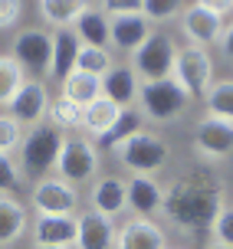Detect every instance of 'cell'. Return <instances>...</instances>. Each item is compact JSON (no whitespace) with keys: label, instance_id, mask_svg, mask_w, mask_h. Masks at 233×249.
Instances as JSON below:
<instances>
[{"label":"cell","instance_id":"6da1fadb","mask_svg":"<svg viewBox=\"0 0 233 249\" xmlns=\"http://www.w3.org/2000/svg\"><path fill=\"white\" fill-rule=\"evenodd\" d=\"M220 207H223L220 187L207 180V174H187L181 180H174L164 194V213L184 230L210 226Z\"/></svg>","mask_w":233,"mask_h":249},{"label":"cell","instance_id":"7a4b0ae2","mask_svg":"<svg viewBox=\"0 0 233 249\" xmlns=\"http://www.w3.org/2000/svg\"><path fill=\"white\" fill-rule=\"evenodd\" d=\"M115 158H118V164H122L125 171H132V174L155 177L161 167L168 164L171 148H168V141H164L158 131L141 128L138 135H132L128 141H122V144L115 148Z\"/></svg>","mask_w":233,"mask_h":249},{"label":"cell","instance_id":"3957f363","mask_svg":"<svg viewBox=\"0 0 233 249\" xmlns=\"http://www.w3.org/2000/svg\"><path fill=\"white\" fill-rule=\"evenodd\" d=\"M187 105H191V95L174 79H164V82H148V86H141V95H138L135 108L145 115V122L168 124V122H177L187 112Z\"/></svg>","mask_w":233,"mask_h":249},{"label":"cell","instance_id":"277c9868","mask_svg":"<svg viewBox=\"0 0 233 249\" xmlns=\"http://www.w3.org/2000/svg\"><path fill=\"white\" fill-rule=\"evenodd\" d=\"M62 148V131H56L53 124H37L23 135L20 154H23V177H49V171H56Z\"/></svg>","mask_w":233,"mask_h":249},{"label":"cell","instance_id":"5b68a950","mask_svg":"<svg viewBox=\"0 0 233 249\" xmlns=\"http://www.w3.org/2000/svg\"><path fill=\"white\" fill-rule=\"evenodd\" d=\"M177 86L184 89L191 99H207L210 86H214V59L204 46H177V59H174V75Z\"/></svg>","mask_w":233,"mask_h":249},{"label":"cell","instance_id":"8992f818","mask_svg":"<svg viewBox=\"0 0 233 249\" xmlns=\"http://www.w3.org/2000/svg\"><path fill=\"white\" fill-rule=\"evenodd\" d=\"M98 164H102V154H98L96 141H89V138H62L56 177L69 180L73 187L89 184V180L98 177Z\"/></svg>","mask_w":233,"mask_h":249},{"label":"cell","instance_id":"52a82bcc","mask_svg":"<svg viewBox=\"0 0 233 249\" xmlns=\"http://www.w3.org/2000/svg\"><path fill=\"white\" fill-rule=\"evenodd\" d=\"M174 59H177V46H174V39L168 33H151L148 43L141 50L132 56V69L138 72L141 79V86L148 82H164V79H171L174 75Z\"/></svg>","mask_w":233,"mask_h":249},{"label":"cell","instance_id":"ba28073f","mask_svg":"<svg viewBox=\"0 0 233 249\" xmlns=\"http://www.w3.org/2000/svg\"><path fill=\"white\" fill-rule=\"evenodd\" d=\"M30 207L37 210V216H73L79 210V190L56 174L39 177L30 194Z\"/></svg>","mask_w":233,"mask_h":249},{"label":"cell","instance_id":"9c48e42d","mask_svg":"<svg viewBox=\"0 0 233 249\" xmlns=\"http://www.w3.org/2000/svg\"><path fill=\"white\" fill-rule=\"evenodd\" d=\"M10 56L23 66V72L49 75V69H53V33H46V30H23V33H17Z\"/></svg>","mask_w":233,"mask_h":249},{"label":"cell","instance_id":"30bf717a","mask_svg":"<svg viewBox=\"0 0 233 249\" xmlns=\"http://www.w3.org/2000/svg\"><path fill=\"white\" fill-rule=\"evenodd\" d=\"M7 112H10V118H17V122L23 124V128H37V124H43V118L49 115V92H46V86H43L39 79H26L23 86L17 89V95L10 99Z\"/></svg>","mask_w":233,"mask_h":249},{"label":"cell","instance_id":"8fae6325","mask_svg":"<svg viewBox=\"0 0 233 249\" xmlns=\"http://www.w3.org/2000/svg\"><path fill=\"white\" fill-rule=\"evenodd\" d=\"M194 144L197 154L204 161H223L233 154V122H223V118H200L194 128Z\"/></svg>","mask_w":233,"mask_h":249},{"label":"cell","instance_id":"7c38bea8","mask_svg":"<svg viewBox=\"0 0 233 249\" xmlns=\"http://www.w3.org/2000/svg\"><path fill=\"white\" fill-rule=\"evenodd\" d=\"M33 246L76 249L79 243V216H37L30 226Z\"/></svg>","mask_w":233,"mask_h":249},{"label":"cell","instance_id":"4fadbf2b","mask_svg":"<svg viewBox=\"0 0 233 249\" xmlns=\"http://www.w3.org/2000/svg\"><path fill=\"white\" fill-rule=\"evenodd\" d=\"M151 33H155V23L148 20L145 13L112 17V39H109V46L115 53H128V56H135V53L148 43Z\"/></svg>","mask_w":233,"mask_h":249},{"label":"cell","instance_id":"5bb4252c","mask_svg":"<svg viewBox=\"0 0 233 249\" xmlns=\"http://www.w3.org/2000/svg\"><path fill=\"white\" fill-rule=\"evenodd\" d=\"M89 207L96 213H102V216H122L125 210H128V180H122V177H96L92 180V190H89Z\"/></svg>","mask_w":233,"mask_h":249},{"label":"cell","instance_id":"9a60e30c","mask_svg":"<svg viewBox=\"0 0 233 249\" xmlns=\"http://www.w3.org/2000/svg\"><path fill=\"white\" fill-rule=\"evenodd\" d=\"M181 30H184V36L191 46H214V43H220L223 36V17H217V13L204 10V7H184V13H181Z\"/></svg>","mask_w":233,"mask_h":249},{"label":"cell","instance_id":"2e32d148","mask_svg":"<svg viewBox=\"0 0 233 249\" xmlns=\"http://www.w3.org/2000/svg\"><path fill=\"white\" fill-rule=\"evenodd\" d=\"M164 187L155 177L132 174L128 177V210L141 216V220H155L158 213H164Z\"/></svg>","mask_w":233,"mask_h":249},{"label":"cell","instance_id":"e0dca14e","mask_svg":"<svg viewBox=\"0 0 233 249\" xmlns=\"http://www.w3.org/2000/svg\"><path fill=\"white\" fill-rule=\"evenodd\" d=\"M115 249H168V236L155 220H128L115 233Z\"/></svg>","mask_w":233,"mask_h":249},{"label":"cell","instance_id":"ac0fdd59","mask_svg":"<svg viewBox=\"0 0 233 249\" xmlns=\"http://www.w3.org/2000/svg\"><path fill=\"white\" fill-rule=\"evenodd\" d=\"M79 216V243L76 249H115V233L118 226L112 216H102L96 210L76 213Z\"/></svg>","mask_w":233,"mask_h":249},{"label":"cell","instance_id":"d6986e66","mask_svg":"<svg viewBox=\"0 0 233 249\" xmlns=\"http://www.w3.org/2000/svg\"><path fill=\"white\" fill-rule=\"evenodd\" d=\"M102 95L112 99L115 105H122V108H135L138 95H141V79H138V72L132 66L118 62V66L102 79Z\"/></svg>","mask_w":233,"mask_h":249},{"label":"cell","instance_id":"ffe728a7","mask_svg":"<svg viewBox=\"0 0 233 249\" xmlns=\"http://www.w3.org/2000/svg\"><path fill=\"white\" fill-rule=\"evenodd\" d=\"M79 53H82V39L76 36L73 30L53 33V69H49V79H56V82L62 86V82L76 72Z\"/></svg>","mask_w":233,"mask_h":249},{"label":"cell","instance_id":"44dd1931","mask_svg":"<svg viewBox=\"0 0 233 249\" xmlns=\"http://www.w3.org/2000/svg\"><path fill=\"white\" fill-rule=\"evenodd\" d=\"M122 105H115L112 99H105V95H98L96 102H89L86 108H82V131L86 135H92L98 141V138H105L118 124V118H122Z\"/></svg>","mask_w":233,"mask_h":249},{"label":"cell","instance_id":"7402d4cb","mask_svg":"<svg viewBox=\"0 0 233 249\" xmlns=\"http://www.w3.org/2000/svg\"><path fill=\"white\" fill-rule=\"evenodd\" d=\"M73 33L82 39V46H109L112 39V17L102 7H89L79 20H76ZM112 50V46H109Z\"/></svg>","mask_w":233,"mask_h":249},{"label":"cell","instance_id":"603a6c76","mask_svg":"<svg viewBox=\"0 0 233 249\" xmlns=\"http://www.w3.org/2000/svg\"><path fill=\"white\" fill-rule=\"evenodd\" d=\"M26 230H30L26 207L20 200L0 194V246H13L17 239H23Z\"/></svg>","mask_w":233,"mask_h":249},{"label":"cell","instance_id":"cb8c5ba5","mask_svg":"<svg viewBox=\"0 0 233 249\" xmlns=\"http://www.w3.org/2000/svg\"><path fill=\"white\" fill-rule=\"evenodd\" d=\"M89 0H39V17L56 30H73L76 20L89 10Z\"/></svg>","mask_w":233,"mask_h":249},{"label":"cell","instance_id":"d4e9b609","mask_svg":"<svg viewBox=\"0 0 233 249\" xmlns=\"http://www.w3.org/2000/svg\"><path fill=\"white\" fill-rule=\"evenodd\" d=\"M141 128H145V115L138 112V108H125L122 118H118V124H115L105 138H98V141H96L98 154H105V151H112V154H115V148H118L122 141H128L132 135H138Z\"/></svg>","mask_w":233,"mask_h":249},{"label":"cell","instance_id":"484cf974","mask_svg":"<svg viewBox=\"0 0 233 249\" xmlns=\"http://www.w3.org/2000/svg\"><path fill=\"white\" fill-rule=\"evenodd\" d=\"M62 95L66 99H73L76 105H82L86 108L89 102H96L98 95H102V79L98 75H89V72H82V69H76L66 82H62Z\"/></svg>","mask_w":233,"mask_h":249},{"label":"cell","instance_id":"4316f807","mask_svg":"<svg viewBox=\"0 0 233 249\" xmlns=\"http://www.w3.org/2000/svg\"><path fill=\"white\" fill-rule=\"evenodd\" d=\"M115 66H118V59H115V53L109 46H82L79 59H76V69H82L89 75H98V79H105Z\"/></svg>","mask_w":233,"mask_h":249},{"label":"cell","instance_id":"83f0119b","mask_svg":"<svg viewBox=\"0 0 233 249\" xmlns=\"http://www.w3.org/2000/svg\"><path fill=\"white\" fill-rule=\"evenodd\" d=\"M207 115L214 118H223V122H233V79H220V82H214L207 92Z\"/></svg>","mask_w":233,"mask_h":249},{"label":"cell","instance_id":"f1b7e54d","mask_svg":"<svg viewBox=\"0 0 233 249\" xmlns=\"http://www.w3.org/2000/svg\"><path fill=\"white\" fill-rule=\"evenodd\" d=\"M49 124L56 131H69V128H82V105H76L73 99H59L49 102Z\"/></svg>","mask_w":233,"mask_h":249},{"label":"cell","instance_id":"f546056e","mask_svg":"<svg viewBox=\"0 0 233 249\" xmlns=\"http://www.w3.org/2000/svg\"><path fill=\"white\" fill-rule=\"evenodd\" d=\"M26 82L23 66L13 56H0V105H10V99L17 95V89Z\"/></svg>","mask_w":233,"mask_h":249},{"label":"cell","instance_id":"4dcf8cb0","mask_svg":"<svg viewBox=\"0 0 233 249\" xmlns=\"http://www.w3.org/2000/svg\"><path fill=\"white\" fill-rule=\"evenodd\" d=\"M184 13V0H145V17L151 23H168Z\"/></svg>","mask_w":233,"mask_h":249},{"label":"cell","instance_id":"1f68e13d","mask_svg":"<svg viewBox=\"0 0 233 249\" xmlns=\"http://www.w3.org/2000/svg\"><path fill=\"white\" fill-rule=\"evenodd\" d=\"M20 144H23V124L10 115H0V154H13Z\"/></svg>","mask_w":233,"mask_h":249},{"label":"cell","instance_id":"d6a6232c","mask_svg":"<svg viewBox=\"0 0 233 249\" xmlns=\"http://www.w3.org/2000/svg\"><path fill=\"white\" fill-rule=\"evenodd\" d=\"M210 236H214V243L233 246V207L230 203H223L220 210H217L214 223H210Z\"/></svg>","mask_w":233,"mask_h":249},{"label":"cell","instance_id":"836d02e7","mask_svg":"<svg viewBox=\"0 0 233 249\" xmlns=\"http://www.w3.org/2000/svg\"><path fill=\"white\" fill-rule=\"evenodd\" d=\"M23 174H20V167L10 161V154H0V194H7L10 197L13 190L20 187Z\"/></svg>","mask_w":233,"mask_h":249},{"label":"cell","instance_id":"e575fe53","mask_svg":"<svg viewBox=\"0 0 233 249\" xmlns=\"http://www.w3.org/2000/svg\"><path fill=\"white\" fill-rule=\"evenodd\" d=\"M98 7L109 17H128V13H145V0H98Z\"/></svg>","mask_w":233,"mask_h":249},{"label":"cell","instance_id":"d590c367","mask_svg":"<svg viewBox=\"0 0 233 249\" xmlns=\"http://www.w3.org/2000/svg\"><path fill=\"white\" fill-rule=\"evenodd\" d=\"M23 13V0H0V30H13Z\"/></svg>","mask_w":233,"mask_h":249},{"label":"cell","instance_id":"8d00e7d4","mask_svg":"<svg viewBox=\"0 0 233 249\" xmlns=\"http://www.w3.org/2000/svg\"><path fill=\"white\" fill-rule=\"evenodd\" d=\"M194 3L204 7V10H210V13H217V17H223V13L233 10V0H194Z\"/></svg>","mask_w":233,"mask_h":249},{"label":"cell","instance_id":"74e56055","mask_svg":"<svg viewBox=\"0 0 233 249\" xmlns=\"http://www.w3.org/2000/svg\"><path fill=\"white\" fill-rule=\"evenodd\" d=\"M220 50H223V56L233 62V23L230 26H223V36H220Z\"/></svg>","mask_w":233,"mask_h":249},{"label":"cell","instance_id":"f35d334b","mask_svg":"<svg viewBox=\"0 0 233 249\" xmlns=\"http://www.w3.org/2000/svg\"><path fill=\"white\" fill-rule=\"evenodd\" d=\"M207 249H233V246H223V243H210Z\"/></svg>","mask_w":233,"mask_h":249},{"label":"cell","instance_id":"ab89813d","mask_svg":"<svg viewBox=\"0 0 233 249\" xmlns=\"http://www.w3.org/2000/svg\"><path fill=\"white\" fill-rule=\"evenodd\" d=\"M33 249H59V246H33Z\"/></svg>","mask_w":233,"mask_h":249},{"label":"cell","instance_id":"60d3db41","mask_svg":"<svg viewBox=\"0 0 233 249\" xmlns=\"http://www.w3.org/2000/svg\"><path fill=\"white\" fill-rule=\"evenodd\" d=\"M168 249H181V246H168Z\"/></svg>","mask_w":233,"mask_h":249}]
</instances>
